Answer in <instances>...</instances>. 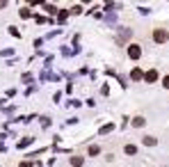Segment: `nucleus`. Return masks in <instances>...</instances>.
<instances>
[{
  "label": "nucleus",
  "mask_w": 169,
  "mask_h": 167,
  "mask_svg": "<svg viewBox=\"0 0 169 167\" xmlns=\"http://www.w3.org/2000/svg\"><path fill=\"white\" fill-rule=\"evenodd\" d=\"M167 39H169L167 30H162V28H155V30H153V41L155 44H165Z\"/></svg>",
  "instance_id": "1"
},
{
  "label": "nucleus",
  "mask_w": 169,
  "mask_h": 167,
  "mask_svg": "<svg viewBox=\"0 0 169 167\" xmlns=\"http://www.w3.org/2000/svg\"><path fill=\"white\" fill-rule=\"evenodd\" d=\"M128 55H130L133 60H137V57L142 55V48H139V46H135V44H133L130 48H128Z\"/></svg>",
  "instance_id": "2"
},
{
  "label": "nucleus",
  "mask_w": 169,
  "mask_h": 167,
  "mask_svg": "<svg viewBox=\"0 0 169 167\" xmlns=\"http://www.w3.org/2000/svg\"><path fill=\"white\" fill-rule=\"evenodd\" d=\"M133 126H135V128H142V126H146V119L144 117H135L133 119Z\"/></svg>",
  "instance_id": "3"
},
{
  "label": "nucleus",
  "mask_w": 169,
  "mask_h": 167,
  "mask_svg": "<svg viewBox=\"0 0 169 167\" xmlns=\"http://www.w3.org/2000/svg\"><path fill=\"white\" fill-rule=\"evenodd\" d=\"M144 144H146V147H155V144H158V140H155V137H151V135H146V137H144Z\"/></svg>",
  "instance_id": "4"
},
{
  "label": "nucleus",
  "mask_w": 169,
  "mask_h": 167,
  "mask_svg": "<svg viewBox=\"0 0 169 167\" xmlns=\"http://www.w3.org/2000/svg\"><path fill=\"white\" fill-rule=\"evenodd\" d=\"M71 165H73V167H80V165H82V158H80V156H73V158H71Z\"/></svg>",
  "instance_id": "5"
},
{
  "label": "nucleus",
  "mask_w": 169,
  "mask_h": 167,
  "mask_svg": "<svg viewBox=\"0 0 169 167\" xmlns=\"http://www.w3.org/2000/svg\"><path fill=\"white\" fill-rule=\"evenodd\" d=\"M146 80L151 83V80H155V71H151V73H146Z\"/></svg>",
  "instance_id": "6"
},
{
  "label": "nucleus",
  "mask_w": 169,
  "mask_h": 167,
  "mask_svg": "<svg viewBox=\"0 0 169 167\" xmlns=\"http://www.w3.org/2000/svg\"><path fill=\"white\" fill-rule=\"evenodd\" d=\"M162 85H165V89H169V76H167L165 80H162Z\"/></svg>",
  "instance_id": "7"
}]
</instances>
